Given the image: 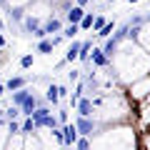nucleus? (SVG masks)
Segmentation results:
<instances>
[{"label":"nucleus","instance_id":"nucleus-1","mask_svg":"<svg viewBox=\"0 0 150 150\" xmlns=\"http://www.w3.org/2000/svg\"><path fill=\"white\" fill-rule=\"evenodd\" d=\"M75 128H78L80 138H90V135L95 133V123H93L90 118H80V115H78V120H75Z\"/></svg>","mask_w":150,"mask_h":150},{"label":"nucleus","instance_id":"nucleus-2","mask_svg":"<svg viewBox=\"0 0 150 150\" xmlns=\"http://www.w3.org/2000/svg\"><path fill=\"white\" fill-rule=\"evenodd\" d=\"M63 135H65V143L63 145H75L78 140H80V133H78V128H75V123H68V125H63Z\"/></svg>","mask_w":150,"mask_h":150},{"label":"nucleus","instance_id":"nucleus-3","mask_svg":"<svg viewBox=\"0 0 150 150\" xmlns=\"http://www.w3.org/2000/svg\"><path fill=\"white\" fill-rule=\"evenodd\" d=\"M85 15H88V13L83 10L80 5H73V8L68 10V23H70V25H80V23H83V18H85Z\"/></svg>","mask_w":150,"mask_h":150},{"label":"nucleus","instance_id":"nucleus-4","mask_svg":"<svg viewBox=\"0 0 150 150\" xmlns=\"http://www.w3.org/2000/svg\"><path fill=\"white\" fill-rule=\"evenodd\" d=\"M30 98H33V90H30V88H23V90L13 93V103H10V105H18V108H23L28 100H30Z\"/></svg>","mask_w":150,"mask_h":150},{"label":"nucleus","instance_id":"nucleus-5","mask_svg":"<svg viewBox=\"0 0 150 150\" xmlns=\"http://www.w3.org/2000/svg\"><path fill=\"white\" fill-rule=\"evenodd\" d=\"M90 60H93V65H98V68H108V63H110V58H108V55L103 53L100 48H93Z\"/></svg>","mask_w":150,"mask_h":150},{"label":"nucleus","instance_id":"nucleus-6","mask_svg":"<svg viewBox=\"0 0 150 150\" xmlns=\"http://www.w3.org/2000/svg\"><path fill=\"white\" fill-rule=\"evenodd\" d=\"M80 50H83V43H78V40H73L68 48V53H65V63H73V60L80 58Z\"/></svg>","mask_w":150,"mask_h":150},{"label":"nucleus","instance_id":"nucleus-7","mask_svg":"<svg viewBox=\"0 0 150 150\" xmlns=\"http://www.w3.org/2000/svg\"><path fill=\"white\" fill-rule=\"evenodd\" d=\"M93 108H95V103L88 100V98H83V100L78 103V115H80V118H90V115H93Z\"/></svg>","mask_w":150,"mask_h":150},{"label":"nucleus","instance_id":"nucleus-8","mask_svg":"<svg viewBox=\"0 0 150 150\" xmlns=\"http://www.w3.org/2000/svg\"><path fill=\"white\" fill-rule=\"evenodd\" d=\"M45 100H48V103H53V105H58V100H60V85L50 83V85H48V90H45Z\"/></svg>","mask_w":150,"mask_h":150},{"label":"nucleus","instance_id":"nucleus-9","mask_svg":"<svg viewBox=\"0 0 150 150\" xmlns=\"http://www.w3.org/2000/svg\"><path fill=\"white\" fill-rule=\"evenodd\" d=\"M25 85H28V80H25V78H20V75H18V78H10V80L5 83V88H8V90H13V93L23 90Z\"/></svg>","mask_w":150,"mask_h":150},{"label":"nucleus","instance_id":"nucleus-10","mask_svg":"<svg viewBox=\"0 0 150 150\" xmlns=\"http://www.w3.org/2000/svg\"><path fill=\"white\" fill-rule=\"evenodd\" d=\"M23 23H25V30H28V33H33V35H35V33L40 30V28H43V25H40V20H38L35 15H28Z\"/></svg>","mask_w":150,"mask_h":150},{"label":"nucleus","instance_id":"nucleus-11","mask_svg":"<svg viewBox=\"0 0 150 150\" xmlns=\"http://www.w3.org/2000/svg\"><path fill=\"white\" fill-rule=\"evenodd\" d=\"M43 28H45V33H58V35H60V33H63V23H60L58 18H50V20L45 23Z\"/></svg>","mask_w":150,"mask_h":150},{"label":"nucleus","instance_id":"nucleus-12","mask_svg":"<svg viewBox=\"0 0 150 150\" xmlns=\"http://www.w3.org/2000/svg\"><path fill=\"white\" fill-rule=\"evenodd\" d=\"M53 48H55V43H53V38H45V40H40V43H38V53H43V55L53 53Z\"/></svg>","mask_w":150,"mask_h":150},{"label":"nucleus","instance_id":"nucleus-13","mask_svg":"<svg viewBox=\"0 0 150 150\" xmlns=\"http://www.w3.org/2000/svg\"><path fill=\"white\" fill-rule=\"evenodd\" d=\"M115 50H118V43H115V40H105V45H103V53L108 55V58H112V55H115Z\"/></svg>","mask_w":150,"mask_h":150},{"label":"nucleus","instance_id":"nucleus-14","mask_svg":"<svg viewBox=\"0 0 150 150\" xmlns=\"http://www.w3.org/2000/svg\"><path fill=\"white\" fill-rule=\"evenodd\" d=\"M20 112H23V110H20L18 105H8V110H5V120H8V123H13V120L20 115Z\"/></svg>","mask_w":150,"mask_h":150},{"label":"nucleus","instance_id":"nucleus-15","mask_svg":"<svg viewBox=\"0 0 150 150\" xmlns=\"http://www.w3.org/2000/svg\"><path fill=\"white\" fill-rule=\"evenodd\" d=\"M90 50H93V43H90V40H85V43H83V50H80V58H78V60L88 63V60H90Z\"/></svg>","mask_w":150,"mask_h":150},{"label":"nucleus","instance_id":"nucleus-16","mask_svg":"<svg viewBox=\"0 0 150 150\" xmlns=\"http://www.w3.org/2000/svg\"><path fill=\"white\" fill-rule=\"evenodd\" d=\"M80 33V25H68L63 30V38H68V40H75V35Z\"/></svg>","mask_w":150,"mask_h":150},{"label":"nucleus","instance_id":"nucleus-17","mask_svg":"<svg viewBox=\"0 0 150 150\" xmlns=\"http://www.w3.org/2000/svg\"><path fill=\"white\" fill-rule=\"evenodd\" d=\"M93 25H95V18H93V13H88V15L83 18V23H80V30H90Z\"/></svg>","mask_w":150,"mask_h":150},{"label":"nucleus","instance_id":"nucleus-18","mask_svg":"<svg viewBox=\"0 0 150 150\" xmlns=\"http://www.w3.org/2000/svg\"><path fill=\"white\" fill-rule=\"evenodd\" d=\"M33 130H38V128H35V120H33V118H25V120H23V133H33Z\"/></svg>","mask_w":150,"mask_h":150},{"label":"nucleus","instance_id":"nucleus-19","mask_svg":"<svg viewBox=\"0 0 150 150\" xmlns=\"http://www.w3.org/2000/svg\"><path fill=\"white\" fill-rule=\"evenodd\" d=\"M8 133H10V135H18V133H23V125H18L15 120H13V123H8Z\"/></svg>","mask_w":150,"mask_h":150},{"label":"nucleus","instance_id":"nucleus-20","mask_svg":"<svg viewBox=\"0 0 150 150\" xmlns=\"http://www.w3.org/2000/svg\"><path fill=\"white\" fill-rule=\"evenodd\" d=\"M105 25H108V23H105V18H103V15H98V18H95V25H93V30H95V33H100Z\"/></svg>","mask_w":150,"mask_h":150},{"label":"nucleus","instance_id":"nucleus-21","mask_svg":"<svg viewBox=\"0 0 150 150\" xmlns=\"http://www.w3.org/2000/svg\"><path fill=\"white\" fill-rule=\"evenodd\" d=\"M75 148H78V150H90V140H88V138H80L78 143H75Z\"/></svg>","mask_w":150,"mask_h":150},{"label":"nucleus","instance_id":"nucleus-22","mask_svg":"<svg viewBox=\"0 0 150 150\" xmlns=\"http://www.w3.org/2000/svg\"><path fill=\"white\" fill-rule=\"evenodd\" d=\"M98 35H100V38H108V40H110V35H112V23H108V25L103 28V30L98 33Z\"/></svg>","mask_w":150,"mask_h":150},{"label":"nucleus","instance_id":"nucleus-23","mask_svg":"<svg viewBox=\"0 0 150 150\" xmlns=\"http://www.w3.org/2000/svg\"><path fill=\"white\" fill-rule=\"evenodd\" d=\"M33 65V55H23L20 58V68H30Z\"/></svg>","mask_w":150,"mask_h":150},{"label":"nucleus","instance_id":"nucleus-24","mask_svg":"<svg viewBox=\"0 0 150 150\" xmlns=\"http://www.w3.org/2000/svg\"><path fill=\"white\" fill-rule=\"evenodd\" d=\"M10 20H25L23 10H10Z\"/></svg>","mask_w":150,"mask_h":150},{"label":"nucleus","instance_id":"nucleus-25","mask_svg":"<svg viewBox=\"0 0 150 150\" xmlns=\"http://www.w3.org/2000/svg\"><path fill=\"white\" fill-rule=\"evenodd\" d=\"M58 120H60L63 125H68V110H60V112H58Z\"/></svg>","mask_w":150,"mask_h":150},{"label":"nucleus","instance_id":"nucleus-26","mask_svg":"<svg viewBox=\"0 0 150 150\" xmlns=\"http://www.w3.org/2000/svg\"><path fill=\"white\" fill-rule=\"evenodd\" d=\"M68 78H70V83H73V80H78V70H70V73H68Z\"/></svg>","mask_w":150,"mask_h":150},{"label":"nucleus","instance_id":"nucleus-27","mask_svg":"<svg viewBox=\"0 0 150 150\" xmlns=\"http://www.w3.org/2000/svg\"><path fill=\"white\" fill-rule=\"evenodd\" d=\"M75 3H78V5L83 8V5H88V3H90V0H75Z\"/></svg>","mask_w":150,"mask_h":150},{"label":"nucleus","instance_id":"nucleus-28","mask_svg":"<svg viewBox=\"0 0 150 150\" xmlns=\"http://www.w3.org/2000/svg\"><path fill=\"white\" fill-rule=\"evenodd\" d=\"M0 48H5V38L0 35Z\"/></svg>","mask_w":150,"mask_h":150},{"label":"nucleus","instance_id":"nucleus-29","mask_svg":"<svg viewBox=\"0 0 150 150\" xmlns=\"http://www.w3.org/2000/svg\"><path fill=\"white\" fill-rule=\"evenodd\" d=\"M5 90H8V88H5V85H3V83H0V95H3V93H5Z\"/></svg>","mask_w":150,"mask_h":150},{"label":"nucleus","instance_id":"nucleus-30","mask_svg":"<svg viewBox=\"0 0 150 150\" xmlns=\"http://www.w3.org/2000/svg\"><path fill=\"white\" fill-rule=\"evenodd\" d=\"M128 3H140V0H128Z\"/></svg>","mask_w":150,"mask_h":150},{"label":"nucleus","instance_id":"nucleus-31","mask_svg":"<svg viewBox=\"0 0 150 150\" xmlns=\"http://www.w3.org/2000/svg\"><path fill=\"white\" fill-rule=\"evenodd\" d=\"M145 20H148V23H150V13H148V18H145Z\"/></svg>","mask_w":150,"mask_h":150}]
</instances>
